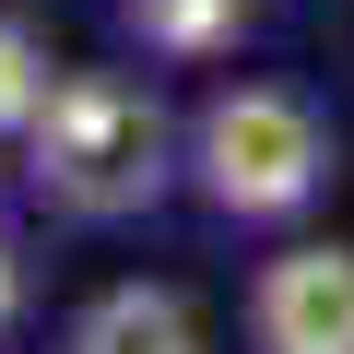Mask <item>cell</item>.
<instances>
[{
    "label": "cell",
    "mask_w": 354,
    "mask_h": 354,
    "mask_svg": "<svg viewBox=\"0 0 354 354\" xmlns=\"http://www.w3.org/2000/svg\"><path fill=\"white\" fill-rule=\"evenodd\" d=\"M24 165H36V201L71 213V225H118L142 213L165 177H189V130L153 106V83L130 71H59L48 118L24 130Z\"/></svg>",
    "instance_id": "obj_1"
},
{
    "label": "cell",
    "mask_w": 354,
    "mask_h": 354,
    "mask_svg": "<svg viewBox=\"0 0 354 354\" xmlns=\"http://www.w3.org/2000/svg\"><path fill=\"white\" fill-rule=\"evenodd\" d=\"M330 165H342L330 118L307 95H283V83H225L189 118V189L225 225H295V213H319Z\"/></svg>",
    "instance_id": "obj_2"
},
{
    "label": "cell",
    "mask_w": 354,
    "mask_h": 354,
    "mask_svg": "<svg viewBox=\"0 0 354 354\" xmlns=\"http://www.w3.org/2000/svg\"><path fill=\"white\" fill-rule=\"evenodd\" d=\"M248 342L260 354H354V248L295 236L248 272Z\"/></svg>",
    "instance_id": "obj_3"
},
{
    "label": "cell",
    "mask_w": 354,
    "mask_h": 354,
    "mask_svg": "<svg viewBox=\"0 0 354 354\" xmlns=\"http://www.w3.org/2000/svg\"><path fill=\"white\" fill-rule=\"evenodd\" d=\"M59 354H201V307L177 283H106L71 307Z\"/></svg>",
    "instance_id": "obj_4"
},
{
    "label": "cell",
    "mask_w": 354,
    "mask_h": 354,
    "mask_svg": "<svg viewBox=\"0 0 354 354\" xmlns=\"http://www.w3.org/2000/svg\"><path fill=\"white\" fill-rule=\"evenodd\" d=\"M118 12H130L142 59H213V48H236L248 0H118Z\"/></svg>",
    "instance_id": "obj_5"
},
{
    "label": "cell",
    "mask_w": 354,
    "mask_h": 354,
    "mask_svg": "<svg viewBox=\"0 0 354 354\" xmlns=\"http://www.w3.org/2000/svg\"><path fill=\"white\" fill-rule=\"evenodd\" d=\"M48 95H59V71H48V48L0 12V142H24L36 118H48Z\"/></svg>",
    "instance_id": "obj_6"
},
{
    "label": "cell",
    "mask_w": 354,
    "mask_h": 354,
    "mask_svg": "<svg viewBox=\"0 0 354 354\" xmlns=\"http://www.w3.org/2000/svg\"><path fill=\"white\" fill-rule=\"evenodd\" d=\"M24 319V260H12V236H0V330Z\"/></svg>",
    "instance_id": "obj_7"
}]
</instances>
